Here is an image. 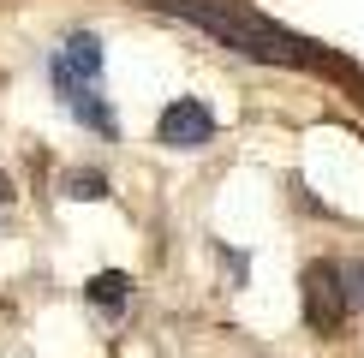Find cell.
<instances>
[{
    "label": "cell",
    "mask_w": 364,
    "mask_h": 358,
    "mask_svg": "<svg viewBox=\"0 0 364 358\" xmlns=\"http://www.w3.org/2000/svg\"><path fill=\"white\" fill-rule=\"evenodd\" d=\"M156 6L179 12L186 24L221 36L227 48H239V54H251V60H287V66H293V60H305V54H299V42L287 36V30L263 24V18L245 12V6H227V0H156Z\"/></svg>",
    "instance_id": "1"
},
{
    "label": "cell",
    "mask_w": 364,
    "mask_h": 358,
    "mask_svg": "<svg viewBox=\"0 0 364 358\" xmlns=\"http://www.w3.org/2000/svg\"><path fill=\"white\" fill-rule=\"evenodd\" d=\"M96 72H102V48H96L90 30H78V36L60 42V54H54V90H60V102L78 96V90H96Z\"/></svg>",
    "instance_id": "2"
},
{
    "label": "cell",
    "mask_w": 364,
    "mask_h": 358,
    "mask_svg": "<svg viewBox=\"0 0 364 358\" xmlns=\"http://www.w3.org/2000/svg\"><path fill=\"white\" fill-rule=\"evenodd\" d=\"M156 138L173 143V149H203L209 138H215V114H209L197 96H179V102H168V108H161Z\"/></svg>",
    "instance_id": "3"
},
{
    "label": "cell",
    "mask_w": 364,
    "mask_h": 358,
    "mask_svg": "<svg viewBox=\"0 0 364 358\" xmlns=\"http://www.w3.org/2000/svg\"><path fill=\"white\" fill-rule=\"evenodd\" d=\"M346 287H341V268L335 263H311L305 268V317H311V328H335L341 317H346Z\"/></svg>",
    "instance_id": "4"
},
{
    "label": "cell",
    "mask_w": 364,
    "mask_h": 358,
    "mask_svg": "<svg viewBox=\"0 0 364 358\" xmlns=\"http://www.w3.org/2000/svg\"><path fill=\"white\" fill-rule=\"evenodd\" d=\"M126 298H132V281L126 275H119V268H108V275H96V281H90V305H126Z\"/></svg>",
    "instance_id": "5"
},
{
    "label": "cell",
    "mask_w": 364,
    "mask_h": 358,
    "mask_svg": "<svg viewBox=\"0 0 364 358\" xmlns=\"http://www.w3.org/2000/svg\"><path fill=\"white\" fill-rule=\"evenodd\" d=\"M66 197L96 203V197H108V185H102V173H66Z\"/></svg>",
    "instance_id": "6"
}]
</instances>
